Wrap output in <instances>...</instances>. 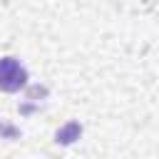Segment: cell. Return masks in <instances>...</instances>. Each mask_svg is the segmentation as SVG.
Segmentation results:
<instances>
[{
  "label": "cell",
  "mask_w": 159,
  "mask_h": 159,
  "mask_svg": "<svg viewBox=\"0 0 159 159\" xmlns=\"http://www.w3.org/2000/svg\"><path fill=\"white\" fill-rule=\"evenodd\" d=\"M27 82V70L15 60V57H2L0 60V89L2 92H17Z\"/></svg>",
  "instance_id": "obj_1"
},
{
  "label": "cell",
  "mask_w": 159,
  "mask_h": 159,
  "mask_svg": "<svg viewBox=\"0 0 159 159\" xmlns=\"http://www.w3.org/2000/svg\"><path fill=\"white\" fill-rule=\"evenodd\" d=\"M80 132H82V129H80V124H77V122H72V124H67L62 132H57V139H60V142H72V137H75V134H80Z\"/></svg>",
  "instance_id": "obj_2"
}]
</instances>
